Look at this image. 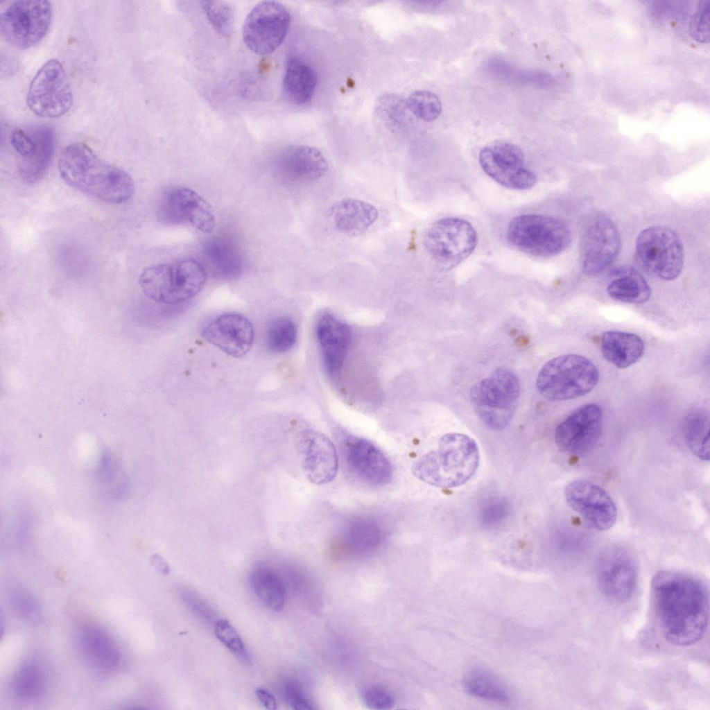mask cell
Returning a JSON list of instances; mask_svg holds the SVG:
<instances>
[{
	"label": "cell",
	"mask_w": 710,
	"mask_h": 710,
	"mask_svg": "<svg viewBox=\"0 0 710 710\" xmlns=\"http://www.w3.org/2000/svg\"><path fill=\"white\" fill-rule=\"evenodd\" d=\"M609 297L616 301L629 304H642L651 295L649 284L638 272L630 270L619 274L607 286Z\"/></svg>",
	"instance_id": "cell-32"
},
{
	"label": "cell",
	"mask_w": 710,
	"mask_h": 710,
	"mask_svg": "<svg viewBox=\"0 0 710 710\" xmlns=\"http://www.w3.org/2000/svg\"><path fill=\"white\" fill-rule=\"evenodd\" d=\"M343 455L349 473L368 485L383 486L392 478V468L389 460L366 439L347 438L343 445Z\"/></svg>",
	"instance_id": "cell-20"
},
{
	"label": "cell",
	"mask_w": 710,
	"mask_h": 710,
	"mask_svg": "<svg viewBox=\"0 0 710 710\" xmlns=\"http://www.w3.org/2000/svg\"><path fill=\"white\" fill-rule=\"evenodd\" d=\"M405 104L401 99L394 95H386L379 99L377 105L378 111L388 121L392 124L399 120L402 114V105Z\"/></svg>",
	"instance_id": "cell-46"
},
{
	"label": "cell",
	"mask_w": 710,
	"mask_h": 710,
	"mask_svg": "<svg viewBox=\"0 0 710 710\" xmlns=\"http://www.w3.org/2000/svg\"><path fill=\"white\" fill-rule=\"evenodd\" d=\"M58 169L68 185L104 202H125L135 191L133 180L128 173L100 158L81 142L64 148Z\"/></svg>",
	"instance_id": "cell-2"
},
{
	"label": "cell",
	"mask_w": 710,
	"mask_h": 710,
	"mask_svg": "<svg viewBox=\"0 0 710 710\" xmlns=\"http://www.w3.org/2000/svg\"><path fill=\"white\" fill-rule=\"evenodd\" d=\"M317 85L315 71L303 60L292 58L288 62L283 79L286 98L295 105H304L313 98Z\"/></svg>",
	"instance_id": "cell-30"
},
{
	"label": "cell",
	"mask_w": 710,
	"mask_h": 710,
	"mask_svg": "<svg viewBox=\"0 0 710 710\" xmlns=\"http://www.w3.org/2000/svg\"><path fill=\"white\" fill-rule=\"evenodd\" d=\"M602 424L600 406L595 403L585 404L572 412L556 427L555 444L563 452L585 455L597 444Z\"/></svg>",
	"instance_id": "cell-18"
},
{
	"label": "cell",
	"mask_w": 710,
	"mask_h": 710,
	"mask_svg": "<svg viewBox=\"0 0 710 710\" xmlns=\"http://www.w3.org/2000/svg\"><path fill=\"white\" fill-rule=\"evenodd\" d=\"M201 333L206 341L235 358L247 354L254 340L250 320L234 312L222 313L211 319Z\"/></svg>",
	"instance_id": "cell-22"
},
{
	"label": "cell",
	"mask_w": 710,
	"mask_h": 710,
	"mask_svg": "<svg viewBox=\"0 0 710 710\" xmlns=\"http://www.w3.org/2000/svg\"><path fill=\"white\" fill-rule=\"evenodd\" d=\"M204 254L211 275L216 277L231 279L241 273L243 256L238 247L231 241L213 239L206 244Z\"/></svg>",
	"instance_id": "cell-28"
},
{
	"label": "cell",
	"mask_w": 710,
	"mask_h": 710,
	"mask_svg": "<svg viewBox=\"0 0 710 710\" xmlns=\"http://www.w3.org/2000/svg\"><path fill=\"white\" fill-rule=\"evenodd\" d=\"M78 646L87 664L98 672L110 673L121 665V654L116 643L98 626H84L78 634Z\"/></svg>",
	"instance_id": "cell-25"
},
{
	"label": "cell",
	"mask_w": 710,
	"mask_h": 710,
	"mask_svg": "<svg viewBox=\"0 0 710 710\" xmlns=\"http://www.w3.org/2000/svg\"><path fill=\"white\" fill-rule=\"evenodd\" d=\"M157 218L166 225L189 223L203 233L215 227V217L207 201L199 193L185 187L165 191L160 198Z\"/></svg>",
	"instance_id": "cell-17"
},
{
	"label": "cell",
	"mask_w": 710,
	"mask_h": 710,
	"mask_svg": "<svg viewBox=\"0 0 710 710\" xmlns=\"http://www.w3.org/2000/svg\"><path fill=\"white\" fill-rule=\"evenodd\" d=\"M302 467L313 484L323 485L336 477L338 456L334 443L324 434L304 431L298 444Z\"/></svg>",
	"instance_id": "cell-23"
},
{
	"label": "cell",
	"mask_w": 710,
	"mask_h": 710,
	"mask_svg": "<svg viewBox=\"0 0 710 710\" xmlns=\"http://www.w3.org/2000/svg\"><path fill=\"white\" fill-rule=\"evenodd\" d=\"M509 243L537 257L556 256L569 245L571 234L562 220L550 216L523 214L512 218L507 229Z\"/></svg>",
	"instance_id": "cell-7"
},
{
	"label": "cell",
	"mask_w": 710,
	"mask_h": 710,
	"mask_svg": "<svg viewBox=\"0 0 710 710\" xmlns=\"http://www.w3.org/2000/svg\"><path fill=\"white\" fill-rule=\"evenodd\" d=\"M486 69L489 73L498 78L514 84L547 86L553 81L552 76L548 73L515 68L508 62L499 59L489 61Z\"/></svg>",
	"instance_id": "cell-35"
},
{
	"label": "cell",
	"mask_w": 710,
	"mask_h": 710,
	"mask_svg": "<svg viewBox=\"0 0 710 710\" xmlns=\"http://www.w3.org/2000/svg\"><path fill=\"white\" fill-rule=\"evenodd\" d=\"M363 703L371 709L387 710L395 705L393 695L386 688L379 685H370L361 691Z\"/></svg>",
	"instance_id": "cell-40"
},
{
	"label": "cell",
	"mask_w": 710,
	"mask_h": 710,
	"mask_svg": "<svg viewBox=\"0 0 710 710\" xmlns=\"http://www.w3.org/2000/svg\"><path fill=\"white\" fill-rule=\"evenodd\" d=\"M10 142L19 157L18 168L21 180L33 184L42 179L54 153L53 130L46 125L28 130L16 128L11 134Z\"/></svg>",
	"instance_id": "cell-16"
},
{
	"label": "cell",
	"mask_w": 710,
	"mask_h": 710,
	"mask_svg": "<svg viewBox=\"0 0 710 710\" xmlns=\"http://www.w3.org/2000/svg\"><path fill=\"white\" fill-rule=\"evenodd\" d=\"M255 693L257 698L266 709L269 710L277 709V703L275 696L268 690L258 688L256 689Z\"/></svg>",
	"instance_id": "cell-48"
},
{
	"label": "cell",
	"mask_w": 710,
	"mask_h": 710,
	"mask_svg": "<svg viewBox=\"0 0 710 710\" xmlns=\"http://www.w3.org/2000/svg\"><path fill=\"white\" fill-rule=\"evenodd\" d=\"M478 447L469 436L460 433L444 435L438 448L417 461L413 474L424 483L440 488H453L467 482L476 471Z\"/></svg>",
	"instance_id": "cell-3"
},
{
	"label": "cell",
	"mask_w": 710,
	"mask_h": 710,
	"mask_svg": "<svg viewBox=\"0 0 710 710\" xmlns=\"http://www.w3.org/2000/svg\"><path fill=\"white\" fill-rule=\"evenodd\" d=\"M27 105L37 116L56 118L66 114L73 104V94L62 64L55 59L45 62L28 87Z\"/></svg>",
	"instance_id": "cell-11"
},
{
	"label": "cell",
	"mask_w": 710,
	"mask_h": 710,
	"mask_svg": "<svg viewBox=\"0 0 710 710\" xmlns=\"http://www.w3.org/2000/svg\"><path fill=\"white\" fill-rule=\"evenodd\" d=\"M478 243L477 233L466 220L448 217L435 221L426 230L424 245L440 266L450 269L467 259Z\"/></svg>",
	"instance_id": "cell-10"
},
{
	"label": "cell",
	"mask_w": 710,
	"mask_h": 710,
	"mask_svg": "<svg viewBox=\"0 0 710 710\" xmlns=\"http://www.w3.org/2000/svg\"><path fill=\"white\" fill-rule=\"evenodd\" d=\"M315 335L327 372L332 377L338 376L352 342L349 327L333 314L324 312L317 320Z\"/></svg>",
	"instance_id": "cell-24"
},
{
	"label": "cell",
	"mask_w": 710,
	"mask_h": 710,
	"mask_svg": "<svg viewBox=\"0 0 710 710\" xmlns=\"http://www.w3.org/2000/svg\"><path fill=\"white\" fill-rule=\"evenodd\" d=\"M519 392L517 376L510 370L499 369L474 384L469 398L480 420L489 428L500 430L512 419Z\"/></svg>",
	"instance_id": "cell-6"
},
{
	"label": "cell",
	"mask_w": 710,
	"mask_h": 710,
	"mask_svg": "<svg viewBox=\"0 0 710 710\" xmlns=\"http://www.w3.org/2000/svg\"><path fill=\"white\" fill-rule=\"evenodd\" d=\"M183 601L196 614L209 622L215 619V614L210 607L195 593L183 589L180 591Z\"/></svg>",
	"instance_id": "cell-45"
},
{
	"label": "cell",
	"mask_w": 710,
	"mask_h": 710,
	"mask_svg": "<svg viewBox=\"0 0 710 710\" xmlns=\"http://www.w3.org/2000/svg\"><path fill=\"white\" fill-rule=\"evenodd\" d=\"M414 8L422 11H443L450 5L449 1H411L409 2Z\"/></svg>",
	"instance_id": "cell-47"
},
{
	"label": "cell",
	"mask_w": 710,
	"mask_h": 710,
	"mask_svg": "<svg viewBox=\"0 0 710 710\" xmlns=\"http://www.w3.org/2000/svg\"><path fill=\"white\" fill-rule=\"evenodd\" d=\"M251 588L259 601L268 609L279 612L285 605L286 592L279 576L265 564L256 566L250 576Z\"/></svg>",
	"instance_id": "cell-31"
},
{
	"label": "cell",
	"mask_w": 710,
	"mask_h": 710,
	"mask_svg": "<svg viewBox=\"0 0 710 710\" xmlns=\"http://www.w3.org/2000/svg\"><path fill=\"white\" fill-rule=\"evenodd\" d=\"M685 442L691 451L699 459L709 460V423L707 416L701 412H693L685 419L683 427Z\"/></svg>",
	"instance_id": "cell-33"
},
{
	"label": "cell",
	"mask_w": 710,
	"mask_h": 710,
	"mask_svg": "<svg viewBox=\"0 0 710 710\" xmlns=\"http://www.w3.org/2000/svg\"><path fill=\"white\" fill-rule=\"evenodd\" d=\"M150 562L155 569L159 573L166 575L170 572V568L164 560L158 555L150 557Z\"/></svg>",
	"instance_id": "cell-49"
},
{
	"label": "cell",
	"mask_w": 710,
	"mask_h": 710,
	"mask_svg": "<svg viewBox=\"0 0 710 710\" xmlns=\"http://www.w3.org/2000/svg\"><path fill=\"white\" fill-rule=\"evenodd\" d=\"M509 511L510 507L506 500L494 497L486 501L482 507L480 519L486 526H495L508 517Z\"/></svg>",
	"instance_id": "cell-41"
},
{
	"label": "cell",
	"mask_w": 710,
	"mask_h": 710,
	"mask_svg": "<svg viewBox=\"0 0 710 710\" xmlns=\"http://www.w3.org/2000/svg\"><path fill=\"white\" fill-rule=\"evenodd\" d=\"M214 634L216 638L239 659L246 663L250 662V656L242 639L227 620L220 619L216 622Z\"/></svg>",
	"instance_id": "cell-39"
},
{
	"label": "cell",
	"mask_w": 710,
	"mask_h": 710,
	"mask_svg": "<svg viewBox=\"0 0 710 710\" xmlns=\"http://www.w3.org/2000/svg\"><path fill=\"white\" fill-rule=\"evenodd\" d=\"M710 1H703L691 22L692 37L700 42H708L710 35Z\"/></svg>",
	"instance_id": "cell-42"
},
{
	"label": "cell",
	"mask_w": 710,
	"mask_h": 710,
	"mask_svg": "<svg viewBox=\"0 0 710 710\" xmlns=\"http://www.w3.org/2000/svg\"><path fill=\"white\" fill-rule=\"evenodd\" d=\"M599 379L598 370L589 358L567 354L546 363L539 372L536 386L550 401H564L589 393Z\"/></svg>",
	"instance_id": "cell-5"
},
{
	"label": "cell",
	"mask_w": 710,
	"mask_h": 710,
	"mask_svg": "<svg viewBox=\"0 0 710 710\" xmlns=\"http://www.w3.org/2000/svg\"><path fill=\"white\" fill-rule=\"evenodd\" d=\"M645 345L638 335L621 331H607L600 337L603 357L618 368H626L643 355Z\"/></svg>",
	"instance_id": "cell-27"
},
{
	"label": "cell",
	"mask_w": 710,
	"mask_h": 710,
	"mask_svg": "<svg viewBox=\"0 0 710 710\" xmlns=\"http://www.w3.org/2000/svg\"><path fill=\"white\" fill-rule=\"evenodd\" d=\"M13 605L21 616L33 619L38 615V606L35 598L26 591L17 590L13 593Z\"/></svg>",
	"instance_id": "cell-44"
},
{
	"label": "cell",
	"mask_w": 710,
	"mask_h": 710,
	"mask_svg": "<svg viewBox=\"0 0 710 710\" xmlns=\"http://www.w3.org/2000/svg\"><path fill=\"white\" fill-rule=\"evenodd\" d=\"M653 609L661 633L669 643L688 646L705 634L709 615V592L698 578L664 570L651 581Z\"/></svg>",
	"instance_id": "cell-1"
},
{
	"label": "cell",
	"mask_w": 710,
	"mask_h": 710,
	"mask_svg": "<svg viewBox=\"0 0 710 710\" xmlns=\"http://www.w3.org/2000/svg\"><path fill=\"white\" fill-rule=\"evenodd\" d=\"M570 508L577 512L591 529H610L617 518V509L611 496L600 486L586 480L571 482L564 490Z\"/></svg>",
	"instance_id": "cell-19"
},
{
	"label": "cell",
	"mask_w": 710,
	"mask_h": 710,
	"mask_svg": "<svg viewBox=\"0 0 710 710\" xmlns=\"http://www.w3.org/2000/svg\"><path fill=\"white\" fill-rule=\"evenodd\" d=\"M595 574L599 591L612 602L626 603L635 591L638 566L632 552L624 546L606 548L596 560Z\"/></svg>",
	"instance_id": "cell-13"
},
{
	"label": "cell",
	"mask_w": 710,
	"mask_h": 710,
	"mask_svg": "<svg viewBox=\"0 0 710 710\" xmlns=\"http://www.w3.org/2000/svg\"><path fill=\"white\" fill-rule=\"evenodd\" d=\"M329 216L338 232L349 236H356L366 232L376 223L379 211L370 202L345 198L331 205Z\"/></svg>",
	"instance_id": "cell-26"
},
{
	"label": "cell",
	"mask_w": 710,
	"mask_h": 710,
	"mask_svg": "<svg viewBox=\"0 0 710 710\" xmlns=\"http://www.w3.org/2000/svg\"><path fill=\"white\" fill-rule=\"evenodd\" d=\"M275 174L292 184H306L320 179L328 170L327 162L318 148L307 145H289L275 156Z\"/></svg>",
	"instance_id": "cell-21"
},
{
	"label": "cell",
	"mask_w": 710,
	"mask_h": 710,
	"mask_svg": "<svg viewBox=\"0 0 710 710\" xmlns=\"http://www.w3.org/2000/svg\"><path fill=\"white\" fill-rule=\"evenodd\" d=\"M464 690L476 698L496 703H509L512 699L510 691L502 679L490 670L474 666L470 668L462 679Z\"/></svg>",
	"instance_id": "cell-29"
},
{
	"label": "cell",
	"mask_w": 710,
	"mask_h": 710,
	"mask_svg": "<svg viewBox=\"0 0 710 710\" xmlns=\"http://www.w3.org/2000/svg\"><path fill=\"white\" fill-rule=\"evenodd\" d=\"M283 695L287 704L295 710L315 709L300 686L293 681H288L284 686Z\"/></svg>",
	"instance_id": "cell-43"
},
{
	"label": "cell",
	"mask_w": 710,
	"mask_h": 710,
	"mask_svg": "<svg viewBox=\"0 0 710 710\" xmlns=\"http://www.w3.org/2000/svg\"><path fill=\"white\" fill-rule=\"evenodd\" d=\"M15 695L21 700L39 698L44 693L45 679L42 670L36 664L23 665L15 673L11 683Z\"/></svg>",
	"instance_id": "cell-34"
},
{
	"label": "cell",
	"mask_w": 710,
	"mask_h": 710,
	"mask_svg": "<svg viewBox=\"0 0 710 710\" xmlns=\"http://www.w3.org/2000/svg\"><path fill=\"white\" fill-rule=\"evenodd\" d=\"M206 279L204 266L195 259H188L146 268L139 276V283L143 293L152 300L175 304L198 295Z\"/></svg>",
	"instance_id": "cell-4"
},
{
	"label": "cell",
	"mask_w": 710,
	"mask_h": 710,
	"mask_svg": "<svg viewBox=\"0 0 710 710\" xmlns=\"http://www.w3.org/2000/svg\"><path fill=\"white\" fill-rule=\"evenodd\" d=\"M51 19L52 7L48 1H13L1 13V36L16 49L31 48L45 36Z\"/></svg>",
	"instance_id": "cell-9"
},
{
	"label": "cell",
	"mask_w": 710,
	"mask_h": 710,
	"mask_svg": "<svg viewBox=\"0 0 710 710\" xmlns=\"http://www.w3.org/2000/svg\"><path fill=\"white\" fill-rule=\"evenodd\" d=\"M201 6L214 30L222 37L230 38L234 26L232 6L225 1H204Z\"/></svg>",
	"instance_id": "cell-37"
},
{
	"label": "cell",
	"mask_w": 710,
	"mask_h": 710,
	"mask_svg": "<svg viewBox=\"0 0 710 710\" xmlns=\"http://www.w3.org/2000/svg\"><path fill=\"white\" fill-rule=\"evenodd\" d=\"M479 164L488 176L506 188L527 190L536 184L535 175L525 165L523 151L511 143L500 141L484 147Z\"/></svg>",
	"instance_id": "cell-15"
},
{
	"label": "cell",
	"mask_w": 710,
	"mask_h": 710,
	"mask_svg": "<svg viewBox=\"0 0 710 710\" xmlns=\"http://www.w3.org/2000/svg\"><path fill=\"white\" fill-rule=\"evenodd\" d=\"M621 237L614 222L598 214L586 222L581 230L580 259L588 275L603 272L616 259L621 249Z\"/></svg>",
	"instance_id": "cell-14"
},
{
	"label": "cell",
	"mask_w": 710,
	"mask_h": 710,
	"mask_svg": "<svg viewBox=\"0 0 710 710\" xmlns=\"http://www.w3.org/2000/svg\"><path fill=\"white\" fill-rule=\"evenodd\" d=\"M297 338V327L289 318H274L266 327V345L272 353L282 354L288 352L295 344Z\"/></svg>",
	"instance_id": "cell-36"
},
{
	"label": "cell",
	"mask_w": 710,
	"mask_h": 710,
	"mask_svg": "<svg viewBox=\"0 0 710 710\" xmlns=\"http://www.w3.org/2000/svg\"><path fill=\"white\" fill-rule=\"evenodd\" d=\"M636 254L651 276L666 281L680 275L684 263L682 241L673 230L660 225L642 230L636 240Z\"/></svg>",
	"instance_id": "cell-8"
},
{
	"label": "cell",
	"mask_w": 710,
	"mask_h": 710,
	"mask_svg": "<svg viewBox=\"0 0 710 710\" xmlns=\"http://www.w3.org/2000/svg\"><path fill=\"white\" fill-rule=\"evenodd\" d=\"M290 22V13L284 5L275 1H261L252 8L245 19L243 42L255 54H270L285 40Z\"/></svg>",
	"instance_id": "cell-12"
},
{
	"label": "cell",
	"mask_w": 710,
	"mask_h": 710,
	"mask_svg": "<svg viewBox=\"0 0 710 710\" xmlns=\"http://www.w3.org/2000/svg\"><path fill=\"white\" fill-rule=\"evenodd\" d=\"M405 103L406 107L415 116L425 121L436 119L442 111L440 98L435 93L427 90L414 92Z\"/></svg>",
	"instance_id": "cell-38"
}]
</instances>
